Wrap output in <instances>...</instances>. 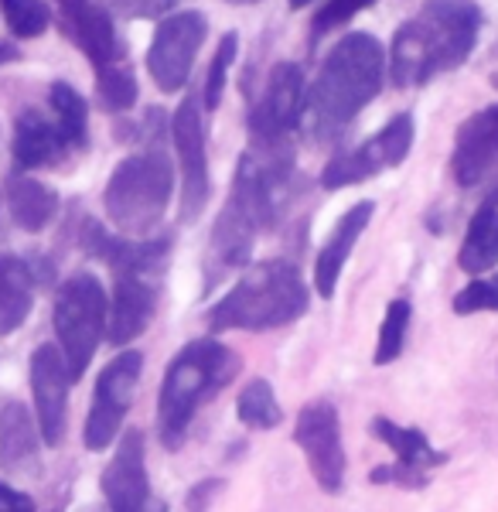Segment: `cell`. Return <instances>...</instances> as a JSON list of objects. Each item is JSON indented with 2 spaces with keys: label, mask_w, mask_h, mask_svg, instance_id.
Here are the masks:
<instances>
[{
  "label": "cell",
  "mask_w": 498,
  "mask_h": 512,
  "mask_svg": "<svg viewBox=\"0 0 498 512\" xmlns=\"http://www.w3.org/2000/svg\"><path fill=\"white\" fill-rule=\"evenodd\" d=\"M481 11L475 0H427L417 18L396 31L389 48L393 86H423L434 76L458 69L478 45Z\"/></svg>",
  "instance_id": "obj_1"
},
{
  "label": "cell",
  "mask_w": 498,
  "mask_h": 512,
  "mask_svg": "<svg viewBox=\"0 0 498 512\" xmlns=\"http://www.w3.org/2000/svg\"><path fill=\"white\" fill-rule=\"evenodd\" d=\"M386 82V48L365 31L338 41L304 96V123L318 140H331L352 123Z\"/></svg>",
  "instance_id": "obj_2"
},
{
  "label": "cell",
  "mask_w": 498,
  "mask_h": 512,
  "mask_svg": "<svg viewBox=\"0 0 498 512\" xmlns=\"http://www.w3.org/2000/svg\"><path fill=\"white\" fill-rule=\"evenodd\" d=\"M307 287L294 263L267 260L249 267L209 308L215 332H270L307 315Z\"/></svg>",
  "instance_id": "obj_3"
},
{
  "label": "cell",
  "mask_w": 498,
  "mask_h": 512,
  "mask_svg": "<svg viewBox=\"0 0 498 512\" xmlns=\"http://www.w3.org/2000/svg\"><path fill=\"white\" fill-rule=\"evenodd\" d=\"M239 373V359L215 338H195L164 369L157 393V427L164 448H181L198 403Z\"/></svg>",
  "instance_id": "obj_4"
},
{
  "label": "cell",
  "mask_w": 498,
  "mask_h": 512,
  "mask_svg": "<svg viewBox=\"0 0 498 512\" xmlns=\"http://www.w3.org/2000/svg\"><path fill=\"white\" fill-rule=\"evenodd\" d=\"M174 195V171L161 151L123 158L106 181V216L123 236H147L168 212Z\"/></svg>",
  "instance_id": "obj_5"
},
{
  "label": "cell",
  "mask_w": 498,
  "mask_h": 512,
  "mask_svg": "<svg viewBox=\"0 0 498 512\" xmlns=\"http://www.w3.org/2000/svg\"><path fill=\"white\" fill-rule=\"evenodd\" d=\"M106 318H110V297H106V287L99 284V277L72 274L58 287L52 328L72 383L86 373L99 342L106 338Z\"/></svg>",
  "instance_id": "obj_6"
},
{
  "label": "cell",
  "mask_w": 498,
  "mask_h": 512,
  "mask_svg": "<svg viewBox=\"0 0 498 512\" xmlns=\"http://www.w3.org/2000/svg\"><path fill=\"white\" fill-rule=\"evenodd\" d=\"M140 373H144V355L137 349H123L103 366L93 390V407H89L86 427H82V444L89 451H106L113 437L123 431V417L130 414Z\"/></svg>",
  "instance_id": "obj_7"
},
{
  "label": "cell",
  "mask_w": 498,
  "mask_h": 512,
  "mask_svg": "<svg viewBox=\"0 0 498 512\" xmlns=\"http://www.w3.org/2000/svg\"><path fill=\"white\" fill-rule=\"evenodd\" d=\"M205 35H209V21L202 11L168 14L157 24L151 52H147V72L154 76V86L161 93H178L185 86Z\"/></svg>",
  "instance_id": "obj_8"
},
{
  "label": "cell",
  "mask_w": 498,
  "mask_h": 512,
  "mask_svg": "<svg viewBox=\"0 0 498 512\" xmlns=\"http://www.w3.org/2000/svg\"><path fill=\"white\" fill-rule=\"evenodd\" d=\"M294 441L304 451L314 482L325 492H342L345 482V444H342V417L331 400H311L301 407L294 424Z\"/></svg>",
  "instance_id": "obj_9"
},
{
  "label": "cell",
  "mask_w": 498,
  "mask_h": 512,
  "mask_svg": "<svg viewBox=\"0 0 498 512\" xmlns=\"http://www.w3.org/2000/svg\"><path fill=\"white\" fill-rule=\"evenodd\" d=\"M304 117V76L294 62H280L270 72L260 99L249 110V134L253 144H284L290 130L301 127Z\"/></svg>",
  "instance_id": "obj_10"
},
{
  "label": "cell",
  "mask_w": 498,
  "mask_h": 512,
  "mask_svg": "<svg viewBox=\"0 0 498 512\" xmlns=\"http://www.w3.org/2000/svg\"><path fill=\"white\" fill-rule=\"evenodd\" d=\"M171 137H174V151H178V164H181V219L192 222L205 212L209 192H212L209 158H205V123H202V110H198L195 96H188L185 103L174 110Z\"/></svg>",
  "instance_id": "obj_11"
},
{
  "label": "cell",
  "mask_w": 498,
  "mask_h": 512,
  "mask_svg": "<svg viewBox=\"0 0 498 512\" xmlns=\"http://www.w3.org/2000/svg\"><path fill=\"white\" fill-rule=\"evenodd\" d=\"M31 400H35V420L41 441L48 448H58L65 437V417H69V366H65L58 345H38L28 362Z\"/></svg>",
  "instance_id": "obj_12"
},
{
  "label": "cell",
  "mask_w": 498,
  "mask_h": 512,
  "mask_svg": "<svg viewBox=\"0 0 498 512\" xmlns=\"http://www.w3.org/2000/svg\"><path fill=\"white\" fill-rule=\"evenodd\" d=\"M451 171L461 188H475L498 171V106H488L458 127Z\"/></svg>",
  "instance_id": "obj_13"
},
{
  "label": "cell",
  "mask_w": 498,
  "mask_h": 512,
  "mask_svg": "<svg viewBox=\"0 0 498 512\" xmlns=\"http://www.w3.org/2000/svg\"><path fill=\"white\" fill-rule=\"evenodd\" d=\"M103 499L113 512H144L147 509V465H144V434L127 431L116 444L113 461L103 468Z\"/></svg>",
  "instance_id": "obj_14"
},
{
  "label": "cell",
  "mask_w": 498,
  "mask_h": 512,
  "mask_svg": "<svg viewBox=\"0 0 498 512\" xmlns=\"http://www.w3.org/2000/svg\"><path fill=\"white\" fill-rule=\"evenodd\" d=\"M58 11H62L65 31L76 38L82 55L96 65V72L110 69L123 59L120 38H116L113 18L106 7L93 4V0H58Z\"/></svg>",
  "instance_id": "obj_15"
},
{
  "label": "cell",
  "mask_w": 498,
  "mask_h": 512,
  "mask_svg": "<svg viewBox=\"0 0 498 512\" xmlns=\"http://www.w3.org/2000/svg\"><path fill=\"white\" fill-rule=\"evenodd\" d=\"M154 308H157V294L151 280L140 274H116L110 318H106V342L113 349H127L151 325Z\"/></svg>",
  "instance_id": "obj_16"
},
{
  "label": "cell",
  "mask_w": 498,
  "mask_h": 512,
  "mask_svg": "<svg viewBox=\"0 0 498 512\" xmlns=\"http://www.w3.org/2000/svg\"><path fill=\"white\" fill-rule=\"evenodd\" d=\"M372 212H376V205L359 202L335 222L328 243L321 246V253H318V263H314V291L321 297H335L348 256H352L355 243H359V236L365 233V226L372 222Z\"/></svg>",
  "instance_id": "obj_17"
},
{
  "label": "cell",
  "mask_w": 498,
  "mask_h": 512,
  "mask_svg": "<svg viewBox=\"0 0 498 512\" xmlns=\"http://www.w3.org/2000/svg\"><path fill=\"white\" fill-rule=\"evenodd\" d=\"M72 151L69 137L62 134L55 120H48L45 113L38 110H24L18 123H14V168L18 171H35V168H48V164H58L65 154Z\"/></svg>",
  "instance_id": "obj_18"
},
{
  "label": "cell",
  "mask_w": 498,
  "mask_h": 512,
  "mask_svg": "<svg viewBox=\"0 0 498 512\" xmlns=\"http://www.w3.org/2000/svg\"><path fill=\"white\" fill-rule=\"evenodd\" d=\"M38 420H31L24 403H7L0 410V472L11 478L38 475Z\"/></svg>",
  "instance_id": "obj_19"
},
{
  "label": "cell",
  "mask_w": 498,
  "mask_h": 512,
  "mask_svg": "<svg viewBox=\"0 0 498 512\" xmlns=\"http://www.w3.org/2000/svg\"><path fill=\"white\" fill-rule=\"evenodd\" d=\"M458 263L464 274L485 277L498 267V192L488 195L478 205V212L468 222V233H464Z\"/></svg>",
  "instance_id": "obj_20"
},
{
  "label": "cell",
  "mask_w": 498,
  "mask_h": 512,
  "mask_svg": "<svg viewBox=\"0 0 498 512\" xmlns=\"http://www.w3.org/2000/svg\"><path fill=\"white\" fill-rule=\"evenodd\" d=\"M35 304L31 267L18 256H0V335H11L24 325Z\"/></svg>",
  "instance_id": "obj_21"
},
{
  "label": "cell",
  "mask_w": 498,
  "mask_h": 512,
  "mask_svg": "<svg viewBox=\"0 0 498 512\" xmlns=\"http://www.w3.org/2000/svg\"><path fill=\"white\" fill-rule=\"evenodd\" d=\"M7 205L24 233H41L58 216V195L28 175H14L7 181Z\"/></svg>",
  "instance_id": "obj_22"
},
{
  "label": "cell",
  "mask_w": 498,
  "mask_h": 512,
  "mask_svg": "<svg viewBox=\"0 0 498 512\" xmlns=\"http://www.w3.org/2000/svg\"><path fill=\"white\" fill-rule=\"evenodd\" d=\"M372 434L396 454V465L410 468V472H417V475H427V468H437L447 461L441 451L430 448V441L417 427H400L389 417H376L372 420Z\"/></svg>",
  "instance_id": "obj_23"
},
{
  "label": "cell",
  "mask_w": 498,
  "mask_h": 512,
  "mask_svg": "<svg viewBox=\"0 0 498 512\" xmlns=\"http://www.w3.org/2000/svg\"><path fill=\"white\" fill-rule=\"evenodd\" d=\"M379 171H386L383 147H379L376 137H369L362 147H355V151L335 154V158L328 161L325 175H321V185H325L328 192H335V188H348V185H355V181L379 175Z\"/></svg>",
  "instance_id": "obj_24"
},
{
  "label": "cell",
  "mask_w": 498,
  "mask_h": 512,
  "mask_svg": "<svg viewBox=\"0 0 498 512\" xmlns=\"http://www.w3.org/2000/svg\"><path fill=\"white\" fill-rule=\"evenodd\" d=\"M48 103H52L55 123L62 127V134L69 137L72 151L86 147L89 140V110H86V99H82L69 82H55L48 89Z\"/></svg>",
  "instance_id": "obj_25"
},
{
  "label": "cell",
  "mask_w": 498,
  "mask_h": 512,
  "mask_svg": "<svg viewBox=\"0 0 498 512\" xmlns=\"http://www.w3.org/2000/svg\"><path fill=\"white\" fill-rule=\"evenodd\" d=\"M236 417L249 431H270L280 424V403L267 379H249L236 400Z\"/></svg>",
  "instance_id": "obj_26"
},
{
  "label": "cell",
  "mask_w": 498,
  "mask_h": 512,
  "mask_svg": "<svg viewBox=\"0 0 498 512\" xmlns=\"http://www.w3.org/2000/svg\"><path fill=\"white\" fill-rule=\"evenodd\" d=\"M410 325H413V304L406 297H396V301L386 304V315H383V325H379V338H376V355L372 362L376 366H389L403 355V345H406V335H410Z\"/></svg>",
  "instance_id": "obj_27"
},
{
  "label": "cell",
  "mask_w": 498,
  "mask_h": 512,
  "mask_svg": "<svg viewBox=\"0 0 498 512\" xmlns=\"http://www.w3.org/2000/svg\"><path fill=\"white\" fill-rule=\"evenodd\" d=\"M0 11H4L7 28L18 38H38L52 24V11L45 0H0Z\"/></svg>",
  "instance_id": "obj_28"
},
{
  "label": "cell",
  "mask_w": 498,
  "mask_h": 512,
  "mask_svg": "<svg viewBox=\"0 0 498 512\" xmlns=\"http://www.w3.org/2000/svg\"><path fill=\"white\" fill-rule=\"evenodd\" d=\"M96 96L106 110L113 113H123L137 103V79L130 76L127 65H110V69H99V79H96Z\"/></svg>",
  "instance_id": "obj_29"
},
{
  "label": "cell",
  "mask_w": 498,
  "mask_h": 512,
  "mask_svg": "<svg viewBox=\"0 0 498 512\" xmlns=\"http://www.w3.org/2000/svg\"><path fill=\"white\" fill-rule=\"evenodd\" d=\"M454 315H481V311H498V274L471 280L468 287H461L451 301Z\"/></svg>",
  "instance_id": "obj_30"
},
{
  "label": "cell",
  "mask_w": 498,
  "mask_h": 512,
  "mask_svg": "<svg viewBox=\"0 0 498 512\" xmlns=\"http://www.w3.org/2000/svg\"><path fill=\"white\" fill-rule=\"evenodd\" d=\"M376 140H379V147H383L386 168H400V164L406 161V154H410V147H413V117L410 113L393 117L376 134Z\"/></svg>",
  "instance_id": "obj_31"
},
{
  "label": "cell",
  "mask_w": 498,
  "mask_h": 512,
  "mask_svg": "<svg viewBox=\"0 0 498 512\" xmlns=\"http://www.w3.org/2000/svg\"><path fill=\"white\" fill-rule=\"evenodd\" d=\"M236 52H239V35L229 31L212 59L209 79H205V110H215L222 103V89H226V76H229V65L236 62Z\"/></svg>",
  "instance_id": "obj_32"
},
{
  "label": "cell",
  "mask_w": 498,
  "mask_h": 512,
  "mask_svg": "<svg viewBox=\"0 0 498 512\" xmlns=\"http://www.w3.org/2000/svg\"><path fill=\"white\" fill-rule=\"evenodd\" d=\"M372 4H376V0H328V4L318 11V18H314V38L342 28L345 21H352L355 14L365 11V7H372Z\"/></svg>",
  "instance_id": "obj_33"
},
{
  "label": "cell",
  "mask_w": 498,
  "mask_h": 512,
  "mask_svg": "<svg viewBox=\"0 0 498 512\" xmlns=\"http://www.w3.org/2000/svg\"><path fill=\"white\" fill-rule=\"evenodd\" d=\"M120 18H168L178 0H106Z\"/></svg>",
  "instance_id": "obj_34"
},
{
  "label": "cell",
  "mask_w": 498,
  "mask_h": 512,
  "mask_svg": "<svg viewBox=\"0 0 498 512\" xmlns=\"http://www.w3.org/2000/svg\"><path fill=\"white\" fill-rule=\"evenodd\" d=\"M222 489V482H215V478H209V482H198L192 492H188V499H185V506L188 512H205L209 509V502L215 499V492Z\"/></svg>",
  "instance_id": "obj_35"
},
{
  "label": "cell",
  "mask_w": 498,
  "mask_h": 512,
  "mask_svg": "<svg viewBox=\"0 0 498 512\" xmlns=\"http://www.w3.org/2000/svg\"><path fill=\"white\" fill-rule=\"evenodd\" d=\"M0 512H35V502L11 485H0Z\"/></svg>",
  "instance_id": "obj_36"
},
{
  "label": "cell",
  "mask_w": 498,
  "mask_h": 512,
  "mask_svg": "<svg viewBox=\"0 0 498 512\" xmlns=\"http://www.w3.org/2000/svg\"><path fill=\"white\" fill-rule=\"evenodd\" d=\"M21 59V52H18V48H14V45H7V41H4V45H0V65H7V62H18Z\"/></svg>",
  "instance_id": "obj_37"
},
{
  "label": "cell",
  "mask_w": 498,
  "mask_h": 512,
  "mask_svg": "<svg viewBox=\"0 0 498 512\" xmlns=\"http://www.w3.org/2000/svg\"><path fill=\"white\" fill-rule=\"evenodd\" d=\"M304 4H311V0H290V11H301Z\"/></svg>",
  "instance_id": "obj_38"
},
{
  "label": "cell",
  "mask_w": 498,
  "mask_h": 512,
  "mask_svg": "<svg viewBox=\"0 0 498 512\" xmlns=\"http://www.w3.org/2000/svg\"><path fill=\"white\" fill-rule=\"evenodd\" d=\"M226 4H239V7H243V4H256V0H226Z\"/></svg>",
  "instance_id": "obj_39"
},
{
  "label": "cell",
  "mask_w": 498,
  "mask_h": 512,
  "mask_svg": "<svg viewBox=\"0 0 498 512\" xmlns=\"http://www.w3.org/2000/svg\"><path fill=\"white\" fill-rule=\"evenodd\" d=\"M492 82H495V86H498V76H492Z\"/></svg>",
  "instance_id": "obj_40"
}]
</instances>
